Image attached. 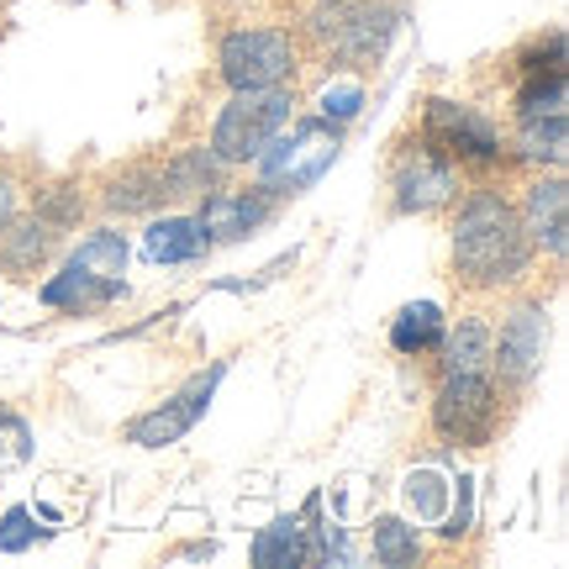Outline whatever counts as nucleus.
Here are the masks:
<instances>
[{"label": "nucleus", "mask_w": 569, "mask_h": 569, "mask_svg": "<svg viewBox=\"0 0 569 569\" xmlns=\"http://www.w3.org/2000/svg\"><path fill=\"white\" fill-rule=\"evenodd\" d=\"M532 269V243L517 211L496 190H469L453 217V280L469 290H501Z\"/></svg>", "instance_id": "nucleus-1"}, {"label": "nucleus", "mask_w": 569, "mask_h": 569, "mask_svg": "<svg viewBox=\"0 0 569 569\" xmlns=\"http://www.w3.org/2000/svg\"><path fill=\"white\" fill-rule=\"evenodd\" d=\"M296 96L290 84H259V90H232V101L217 111L211 127V159L217 163H253L269 148V138L290 127Z\"/></svg>", "instance_id": "nucleus-2"}, {"label": "nucleus", "mask_w": 569, "mask_h": 569, "mask_svg": "<svg viewBox=\"0 0 569 569\" xmlns=\"http://www.w3.org/2000/svg\"><path fill=\"white\" fill-rule=\"evenodd\" d=\"M338 159V127L311 117V122H296L290 132H274L269 148L259 153V184L274 190V196H296L306 184H317Z\"/></svg>", "instance_id": "nucleus-3"}, {"label": "nucleus", "mask_w": 569, "mask_h": 569, "mask_svg": "<svg viewBox=\"0 0 569 569\" xmlns=\"http://www.w3.org/2000/svg\"><path fill=\"white\" fill-rule=\"evenodd\" d=\"M501 422V386L490 375H438L432 390V432L443 443L486 448Z\"/></svg>", "instance_id": "nucleus-4"}, {"label": "nucleus", "mask_w": 569, "mask_h": 569, "mask_svg": "<svg viewBox=\"0 0 569 569\" xmlns=\"http://www.w3.org/2000/svg\"><path fill=\"white\" fill-rule=\"evenodd\" d=\"M301 69V48L284 27H238L217 48V74L232 90H259V84H290Z\"/></svg>", "instance_id": "nucleus-5"}, {"label": "nucleus", "mask_w": 569, "mask_h": 569, "mask_svg": "<svg viewBox=\"0 0 569 569\" xmlns=\"http://www.w3.org/2000/svg\"><path fill=\"white\" fill-rule=\"evenodd\" d=\"M311 32L338 63H375L386 53L396 32V11L380 0H322V11L311 17Z\"/></svg>", "instance_id": "nucleus-6"}, {"label": "nucleus", "mask_w": 569, "mask_h": 569, "mask_svg": "<svg viewBox=\"0 0 569 569\" xmlns=\"http://www.w3.org/2000/svg\"><path fill=\"white\" fill-rule=\"evenodd\" d=\"M549 353V311L538 301L511 306L501 332H490V380L501 390H528Z\"/></svg>", "instance_id": "nucleus-7"}, {"label": "nucleus", "mask_w": 569, "mask_h": 569, "mask_svg": "<svg viewBox=\"0 0 569 569\" xmlns=\"http://www.w3.org/2000/svg\"><path fill=\"white\" fill-rule=\"evenodd\" d=\"M390 190H396L390 201H396L401 217H427V211H438V206L459 196V163L448 159L443 148L417 138L390 169Z\"/></svg>", "instance_id": "nucleus-8"}, {"label": "nucleus", "mask_w": 569, "mask_h": 569, "mask_svg": "<svg viewBox=\"0 0 569 569\" xmlns=\"http://www.w3.org/2000/svg\"><path fill=\"white\" fill-rule=\"evenodd\" d=\"M422 138L432 148H443L448 159L459 163H475V169H490L501 163V132L475 111V106H459V101H427V117H422Z\"/></svg>", "instance_id": "nucleus-9"}, {"label": "nucleus", "mask_w": 569, "mask_h": 569, "mask_svg": "<svg viewBox=\"0 0 569 569\" xmlns=\"http://www.w3.org/2000/svg\"><path fill=\"white\" fill-rule=\"evenodd\" d=\"M222 375H227V359H217V365L206 369V375H196L190 386H180L163 407L153 411H142L138 422H127V443H138V448H169V443H180L190 427L206 417V407H211V396H217V386H222Z\"/></svg>", "instance_id": "nucleus-10"}, {"label": "nucleus", "mask_w": 569, "mask_h": 569, "mask_svg": "<svg viewBox=\"0 0 569 569\" xmlns=\"http://www.w3.org/2000/svg\"><path fill=\"white\" fill-rule=\"evenodd\" d=\"M269 217H274V190H264V184H253V190H217L211 184L201 201V227H206V238H211V248L253 238Z\"/></svg>", "instance_id": "nucleus-11"}, {"label": "nucleus", "mask_w": 569, "mask_h": 569, "mask_svg": "<svg viewBox=\"0 0 569 569\" xmlns=\"http://www.w3.org/2000/svg\"><path fill=\"white\" fill-rule=\"evenodd\" d=\"M565 211H569V190L559 174H549V180H532L528 196H522V211H517V222H522V232H528L532 248H543L549 259H565Z\"/></svg>", "instance_id": "nucleus-12"}, {"label": "nucleus", "mask_w": 569, "mask_h": 569, "mask_svg": "<svg viewBox=\"0 0 569 569\" xmlns=\"http://www.w3.org/2000/svg\"><path fill=\"white\" fill-rule=\"evenodd\" d=\"M59 227H48L32 211V217H11V222L0 227V269L6 274H17V280H32L48 259H53V248H59Z\"/></svg>", "instance_id": "nucleus-13"}, {"label": "nucleus", "mask_w": 569, "mask_h": 569, "mask_svg": "<svg viewBox=\"0 0 569 569\" xmlns=\"http://www.w3.org/2000/svg\"><path fill=\"white\" fill-rule=\"evenodd\" d=\"M163 201H169L163 163H127V169H117L106 180V196H101V206L111 217H153Z\"/></svg>", "instance_id": "nucleus-14"}, {"label": "nucleus", "mask_w": 569, "mask_h": 569, "mask_svg": "<svg viewBox=\"0 0 569 569\" xmlns=\"http://www.w3.org/2000/svg\"><path fill=\"white\" fill-rule=\"evenodd\" d=\"M142 253L153 264H201L211 253V238H206L201 217H163L142 232Z\"/></svg>", "instance_id": "nucleus-15"}, {"label": "nucleus", "mask_w": 569, "mask_h": 569, "mask_svg": "<svg viewBox=\"0 0 569 569\" xmlns=\"http://www.w3.org/2000/svg\"><path fill=\"white\" fill-rule=\"evenodd\" d=\"M490 332L486 317H465L459 327H443L438 343V375H490Z\"/></svg>", "instance_id": "nucleus-16"}, {"label": "nucleus", "mask_w": 569, "mask_h": 569, "mask_svg": "<svg viewBox=\"0 0 569 569\" xmlns=\"http://www.w3.org/2000/svg\"><path fill=\"white\" fill-rule=\"evenodd\" d=\"M443 306L432 301H411L401 306L396 317H390V348L401 353V359H427V353H438V343H443Z\"/></svg>", "instance_id": "nucleus-17"}, {"label": "nucleus", "mask_w": 569, "mask_h": 569, "mask_svg": "<svg viewBox=\"0 0 569 569\" xmlns=\"http://www.w3.org/2000/svg\"><path fill=\"white\" fill-rule=\"evenodd\" d=\"M127 296V280H96L84 269L63 264L53 280L42 284V306H59V311H90V306H111Z\"/></svg>", "instance_id": "nucleus-18"}, {"label": "nucleus", "mask_w": 569, "mask_h": 569, "mask_svg": "<svg viewBox=\"0 0 569 569\" xmlns=\"http://www.w3.org/2000/svg\"><path fill=\"white\" fill-rule=\"evenodd\" d=\"M401 501H407V511L422 528H438L448 517V501H453V480H448L438 465H417V469H407V480H401Z\"/></svg>", "instance_id": "nucleus-19"}, {"label": "nucleus", "mask_w": 569, "mask_h": 569, "mask_svg": "<svg viewBox=\"0 0 569 569\" xmlns=\"http://www.w3.org/2000/svg\"><path fill=\"white\" fill-rule=\"evenodd\" d=\"M311 559V532L301 517H274L259 538H253V565L259 569H290Z\"/></svg>", "instance_id": "nucleus-20"}, {"label": "nucleus", "mask_w": 569, "mask_h": 569, "mask_svg": "<svg viewBox=\"0 0 569 569\" xmlns=\"http://www.w3.org/2000/svg\"><path fill=\"white\" fill-rule=\"evenodd\" d=\"M569 101V74L565 69H532L522 74V90H517V122H532V117H565Z\"/></svg>", "instance_id": "nucleus-21"}, {"label": "nucleus", "mask_w": 569, "mask_h": 569, "mask_svg": "<svg viewBox=\"0 0 569 569\" xmlns=\"http://www.w3.org/2000/svg\"><path fill=\"white\" fill-rule=\"evenodd\" d=\"M69 264L84 269V274H96V280H122L127 274V238L111 232V227H101V232H90V238L69 253Z\"/></svg>", "instance_id": "nucleus-22"}, {"label": "nucleus", "mask_w": 569, "mask_h": 569, "mask_svg": "<svg viewBox=\"0 0 569 569\" xmlns=\"http://www.w3.org/2000/svg\"><path fill=\"white\" fill-rule=\"evenodd\" d=\"M369 549H375L380 565L401 569V565H417V559H422V538H417V528L401 522V517H375V528H369Z\"/></svg>", "instance_id": "nucleus-23"}, {"label": "nucleus", "mask_w": 569, "mask_h": 569, "mask_svg": "<svg viewBox=\"0 0 569 569\" xmlns=\"http://www.w3.org/2000/svg\"><path fill=\"white\" fill-rule=\"evenodd\" d=\"M211 180H217V159H211V153H180V159L163 163V190H169V201L206 196Z\"/></svg>", "instance_id": "nucleus-24"}, {"label": "nucleus", "mask_w": 569, "mask_h": 569, "mask_svg": "<svg viewBox=\"0 0 569 569\" xmlns=\"http://www.w3.org/2000/svg\"><path fill=\"white\" fill-rule=\"evenodd\" d=\"M517 153L528 163H565V117H532V122H522Z\"/></svg>", "instance_id": "nucleus-25"}, {"label": "nucleus", "mask_w": 569, "mask_h": 569, "mask_svg": "<svg viewBox=\"0 0 569 569\" xmlns=\"http://www.w3.org/2000/svg\"><path fill=\"white\" fill-rule=\"evenodd\" d=\"M359 106H365V84L359 80H338V84H327L322 96H317V117L332 127H343L359 117Z\"/></svg>", "instance_id": "nucleus-26"}, {"label": "nucleus", "mask_w": 569, "mask_h": 569, "mask_svg": "<svg viewBox=\"0 0 569 569\" xmlns=\"http://www.w3.org/2000/svg\"><path fill=\"white\" fill-rule=\"evenodd\" d=\"M38 517H32V507H11L6 517H0V553H27L38 549Z\"/></svg>", "instance_id": "nucleus-27"}, {"label": "nucleus", "mask_w": 569, "mask_h": 569, "mask_svg": "<svg viewBox=\"0 0 569 569\" xmlns=\"http://www.w3.org/2000/svg\"><path fill=\"white\" fill-rule=\"evenodd\" d=\"M469 522H475V480H469V475H459V480H453V501H448V517L438 522V532H443V538H465Z\"/></svg>", "instance_id": "nucleus-28"}, {"label": "nucleus", "mask_w": 569, "mask_h": 569, "mask_svg": "<svg viewBox=\"0 0 569 569\" xmlns=\"http://www.w3.org/2000/svg\"><path fill=\"white\" fill-rule=\"evenodd\" d=\"M80 211H84V201L69 190V184H59V190H48L42 196V206H38V217L48 227H59V232H69V227H80Z\"/></svg>", "instance_id": "nucleus-29"}, {"label": "nucleus", "mask_w": 569, "mask_h": 569, "mask_svg": "<svg viewBox=\"0 0 569 569\" xmlns=\"http://www.w3.org/2000/svg\"><path fill=\"white\" fill-rule=\"evenodd\" d=\"M0 438H11V443H21L27 453H32V432H27V422H21V417H11V411H0ZM0 459H11V453L0 448Z\"/></svg>", "instance_id": "nucleus-30"}, {"label": "nucleus", "mask_w": 569, "mask_h": 569, "mask_svg": "<svg viewBox=\"0 0 569 569\" xmlns=\"http://www.w3.org/2000/svg\"><path fill=\"white\" fill-rule=\"evenodd\" d=\"M17 217V180L11 174H0V227Z\"/></svg>", "instance_id": "nucleus-31"}]
</instances>
